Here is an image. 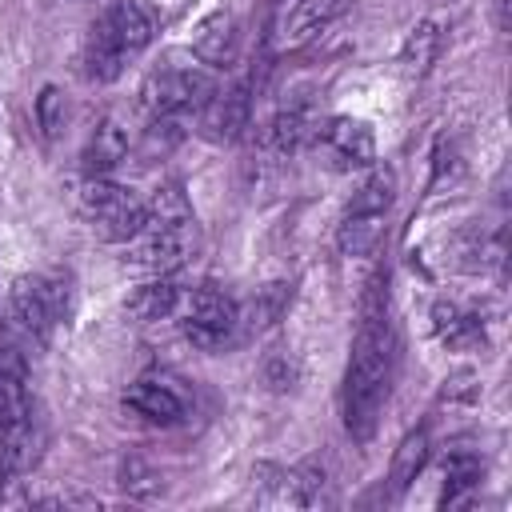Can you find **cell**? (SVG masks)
<instances>
[{"label":"cell","mask_w":512,"mask_h":512,"mask_svg":"<svg viewBox=\"0 0 512 512\" xmlns=\"http://www.w3.org/2000/svg\"><path fill=\"white\" fill-rule=\"evenodd\" d=\"M152 40V20L136 0H116L104 8V16L88 28L84 40V72L92 80H116L124 64L144 52Z\"/></svg>","instance_id":"3"},{"label":"cell","mask_w":512,"mask_h":512,"mask_svg":"<svg viewBox=\"0 0 512 512\" xmlns=\"http://www.w3.org/2000/svg\"><path fill=\"white\" fill-rule=\"evenodd\" d=\"M432 48H436V28L432 24H420V28H412V36H408V72H424L428 68V60H432Z\"/></svg>","instance_id":"22"},{"label":"cell","mask_w":512,"mask_h":512,"mask_svg":"<svg viewBox=\"0 0 512 512\" xmlns=\"http://www.w3.org/2000/svg\"><path fill=\"white\" fill-rule=\"evenodd\" d=\"M176 316H180L184 336L200 352H220V348L236 344V336L244 328V316H240L236 300L224 296L220 288H192L188 296H180Z\"/></svg>","instance_id":"6"},{"label":"cell","mask_w":512,"mask_h":512,"mask_svg":"<svg viewBox=\"0 0 512 512\" xmlns=\"http://www.w3.org/2000/svg\"><path fill=\"white\" fill-rule=\"evenodd\" d=\"M432 328L440 336V344L456 348V352H472L484 344V324L476 312H468L456 300H436L432 304Z\"/></svg>","instance_id":"11"},{"label":"cell","mask_w":512,"mask_h":512,"mask_svg":"<svg viewBox=\"0 0 512 512\" xmlns=\"http://www.w3.org/2000/svg\"><path fill=\"white\" fill-rule=\"evenodd\" d=\"M348 8V0H296V8L284 20V40L288 44H304L316 32H324L332 20H340Z\"/></svg>","instance_id":"15"},{"label":"cell","mask_w":512,"mask_h":512,"mask_svg":"<svg viewBox=\"0 0 512 512\" xmlns=\"http://www.w3.org/2000/svg\"><path fill=\"white\" fill-rule=\"evenodd\" d=\"M424 464H428V432L416 428V432H408V436L400 440V448H396V456H392V468H388L392 492L400 496V492L424 472Z\"/></svg>","instance_id":"17"},{"label":"cell","mask_w":512,"mask_h":512,"mask_svg":"<svg viewBox=\"0 0 512 512\" xmlns=\"http://www.w3.org/2000/svg\"><path fill=\"white\" fill-rule=\"evenodd\" d=\"M76 212L88 220V228L100 240L128 244L148 216V200H140L132 188L108 180V176H84L76 184Z\"/></svg>","instance_id":"4"},{"label":"cell","mask_w":512,"mask_h":512,"mask_svg":"<svg viewBox=\"0 0 512 512\" xmlns=\"http://www.w3.org/2000/svg\"><path fill=\"white\" fill-rule=\"evenodd\" d=\"M200 124L212 140H236L240 128L248 124V88L244 84H236L228 92L216 88V96L200 108Z\"/></svg>","instance_id":"12"},{"label":"cell","mask_w":512,"mask_h":512,"mask_svg":"<svg viewBox=\"0 0 512 512\" xmlns=\"http://www.w3.org/2000/svg\"><path fill=\"white\" fill-rule=\"evenodd\" d=\"M180 296H184V292H180L172 280L156 276V280H148V284L132 288V296L124 300V308H128V316H132V320L152 324V320H168V316H176Z\"/></svg>","instance_id":"14"},{"label":"cell","mask_w":512,"mask_h":512,"mask_svg":"<svg viewBox=\"0 0 512 512\" xmlns=\"http://www.w3.org/2000/svg\"><path fill=\"white\" fill-rule=\"evenodd\" d=\"M64 116H68L64 92L48 84V88L36 96V120H40V128H44V136H48V140H56V136H60V128H64Z\"/></svg>","instance_id":"21"},{"label":"cell","mask_w":512,"mask_h":512,"mask_svg":"<svg viewBox=\"0 0 512 512\" xmlns=\"http://www.w3.org/2000/svg\"><path fill=\"white\" fill-rule=\"evenodd\" d=\"M312 132V124H308V112L304 108H284L276 120H272V144L280 148V152H292V148H300V140Z\"/></svg>","instance_id":"20"},{"label":"cell","mask_w":512,"mask_h":512,"mask_svg":"<svg viewBox=\"0 0 512 512\" xmlns=\"http://www.w3.org/2000/svg\"><path fill=\"white\" fill-rule=\"evenodd\" d=\"M124 408L136 412V416L148 420V424H180L184 412H188V396H184L168 376L148 372V376H140L136 384H128Z\"/></svg>","instance_id":"9"},{"label":"cell","mask_w":512,"mask_h":512,"mask_svg":"<svg viewBox=\"0 0 512 512\" xmlns=\"http://www.w3.org/2000/svg\"><path fill=\"white\" fill-rule=\"evenodd\" d=\"M216 96V80L200 68V64H164L156 72H148L140 100L148 108L152 120L176 124L184 116H200V108Z\"/></svg>","instance_id":"5"},{"label":"cell","mask_w":512,"mask_h":512,"mask_svg":"<svg viewBox=\"0 0 512 512\" xmlns=\"http://www.w3.org/2000/svg\"><path fill=\"white\" fill-rule=\"evenodd\" d=\"M124 156H128V132L116 120H100L84 148V176H108V168H116Z\"/></svg>","instance_id":"16"},{"label":"cell","mask_w":512,"mask_h":512,"mask_svg":"<svg viewBox=\"0 0 512 512\" xmlns=\"http://www.w3.org/2000/svg\"><path fill=\"white\" fill-rule=\"evenodd\" d=\"M68 316V280L52 276V272H36V276H20L12 284V320L16 332L28 340H48V332Z\"/></svg>","instance_id":"7"},{"label":"cell","mask_w":512,"mask_h":512,"mask_svg":"<svg viewBox=\"0 0 512 512\" xmlns=\"http://www.w3.org/2000/svg\"><path fill=\"white\" fill-rule=\"evenodd\" d=\"M480 484V460L472 452H448L444 456V504H460Z\"/></svg>","instance_id":"18"},{"label":"cell","mask_w":512,"mask_h":512,"mask_svg":"<svg viewBox=\"0 0 512 512\" xmlns=\"http://www.w3.org/2000/svg\"><path fill=\"white\" fill-rule=\"evenodd\" d=\"M196 248H200V232H196V220H192V208H188L184 192L180 188H160L148 200L144 228L124 244V260L144 268V272L168 276Z\"/></svg>","instance_id":"2"},{"label":"cell","mask_w":512,"mask_h":512,"mask_svg":"<svg viewBox=\"0 0 512 512\" xmlns=\"http://www.w3.org/2000/svg\"><path fill=\"white\" fill-rule=\"evenodd\" d=\"M192 52H196V60H200V64L228 68V64L240 56V24H236V16H228V12L208 16V20L196 28Z\"/></svg>","instance_id":"10"},{"label":"cell","mask_w":512,"mask_h":512,"mask_svg":"<svg viewBox=\"0 0 512 512\" xmlns=\"http://www.w3.org/2000/svg\"><path fill=\"white\" fill-rule=\"evenodd\" d=\"M388 204H392V172L388 168H372L368 180L356 188L348 208H356V212H388Z\"/></svg>","instance_id":"19"},{"label":"cell","mask_w":512,"mask_h":512,"mask_svg":"<svg viewBox=\"0 0 512 512\" xmlns=\"http://www.w3.org/2000/svg\"><path fill=\"white\" fill-rule=\"evenodd\" d=\"M396 376V328L384 312V300L364 308L360 332L352 340V356L344 368V428L356 440H368L376 432L380 408L388 400Z\"/></svg>","instance_id":"1"},{"label":"cell","mask_w":512,"mask_h":512,"mask_svg":"<svg viewBox=\"0 0 512 512\" xmlns=\"http://www.w3.org/2000/svg\"><path fill=\"white\" fill-rule=\"evenodd\" d=\"M312 136H316V148L328 156V164L340 172L372 168V160H376V136L356 116H332L320 128H312Z\"/></svg>","instance_id":"8"},{"label":"cell","mask_w":512,"mask_h":512,"mask_svg":"<svg viewBox=\"0 0 512 512\" xmlns=\"http://www.w3.org/2000/svg\"><path fill=\"white\" fill-rule=\"evenodd\" d=\"M384 216L388 212H356L348 208L340 228H336V248L344 256H372L384 240Z\"/></svg>","instance_id":"13"}]
</instances>
